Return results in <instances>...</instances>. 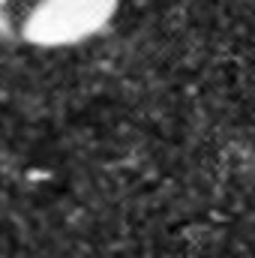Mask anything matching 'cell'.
I'll list each match as a JSON object with an SVG mask.
<instances>
[{"label":"cell","mask_w":255,"mask_h":258,"mask_svg":"<svg viewBox=\"0 0 255 258\" xmlns=\"http://www.w3.org/2000/svg\"><path fill=\"white\" fill-rule=\"evenodd\" d=\"M120 0H36L21 24V33L33 45L57 48L96 36L117 12Z\"/></svg>","instance_id":"cell-1"},{"label":"cell","mask_w":255,"mask_h":258,"mask_svg":"<svg viewBox=\"0 0 255 258\" xmlns=\"http://www.w3.org/2000/svg\"><path fill=\"white\" fill-rule=\"evenodd\" d=\"M6 27V0H0V30Z\"/></svg>","instance_id":"cell-2"}]
</instances>
